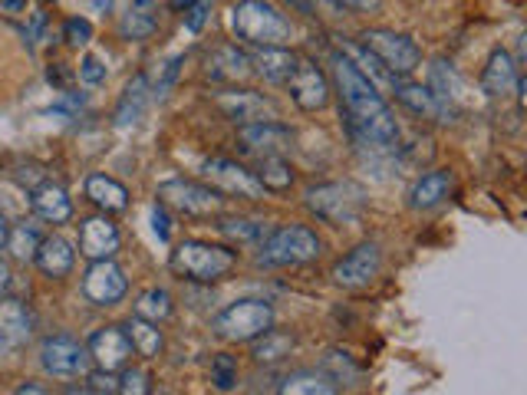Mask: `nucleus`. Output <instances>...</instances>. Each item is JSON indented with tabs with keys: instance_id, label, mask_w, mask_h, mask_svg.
I'll return each mask as SVG.
<instances>
[{
	"instance_id": "obj_1",
	"label": "nucleus",
	"mask_w": 527,
	"mask_h": 395,
	"mask_svg": "<svg viewBox=\"0 0 527 395\" xmlns=\"http://www.w3.org/2000/svg\"><path fill=\"white\" fill-rule=\"evenodd\" d=\"M333 79H336V89H340V103L346 109V119H350V129L356 139L363 145H376V149L396 145L399 126H396V116L386 106L383 93L343 53L333 56Z\"/></svg>"
},
{
	"instance_id": "obj_2",
	"label": "nucleus",
	"mask_w": 527,
	"mask_h": 395,
	"mask_svg": "<svg viewBox=\"0 0 527 395\" xmlns=\"http://www.w3.org/2000/svg\"><path fill=\"white\" fill-rule=\"evenodd\" d=\"M231 30L251 47H284L290 40V24L277 7L264 0H238L231 7Z\"/></svg>"
},
{
	"instance_id": "obj_3",
	"label": "nucleus",
	"mask_w": 527,
	"mask_h": 395,
	"mask_svg": "<svg viewBox=\"0 0 527 395\" xmlns=\"http://www.w3.org/2000/svg\"><path fill=\"white\" fill-rule=\"evenodd\" d=\"M238 264V254L231 247L208 244V241H185L172 251V270L185 280H198V284H211V280L224 277Z\"/></svg>"
},
{
	"instance_id": "obj_4",
	"label": "nucleus",
	"mask_w": 527,
	"mask_h": 395,
	"mask_svg": "<svg viewBox=\"0 0 527 395\" xmlns=\"http://www.w3.org/2000/svg\"><path fill=\"white\" fill-rule=\"evenodd\" d=\"M317 254H320V237L310 228H304V224H287V228H277L264 237L257 264L297 267V264H310Z\"/></svg>"
},
{
	"instance_id": "obj_5",
	"label": "nucleus",
	"mask_w": 527,
	"mask_h": 395,
	"mask_svg": "<svg viewBox=\"0 0 527 395\" xmlns=\"http://www.w3.org/2000/svg\"><path fill=\"white\" fill-rule=\"evenodd\" d=\"M274 326V307L264 300H238L228 303L215 316V330L228 343H254Z\"/></svg>"
},
{
	"instance_id": "obj_6",
	"label": "nucleus",
	"mask_w": 527,
	"mask_h": 395,
	"mask_svg": "<svg viewBox=\"0 0 527 395\" xmlns=\"http://www.w3.org/2000/svg\"><path fill=\"white\" fill-rule=\"evenodd\" d=\"M307 208L317 214L320 221L343 228V224H356L363 218V191L350 182H330L307 191Z\"/></svg>"
},
{
	"instance_id": "obj_7",
	"label": "nucleus",
	"mask_w": 527,
	"mask_h": 395,
	"mask_svg": "<svg viewBox=\"0 0 527 395\" xmlns=\"http://www.w3.org/2000/svg\"><path fill=\"white\" fill-rule=\"evenodd\" d=\"M363 47L383 63V70L389 76H409L422 63L416 40L406 37V33H396V30H366Z\"/></svg>"
},
{
	"instance_id": "obj_8",
	"label": "nucleus",
	"mask_w": 527,
	"mask_h": 395,
	"mask_svg": "<svg viewBox=\"0 0 527 395\" xmlns=\"http://www.w3.org/2000/svg\"><path fill=\"white\" fill-rule=\"evenodd\" d=\"M40 366L53 379H76L89 369V353L80 340L56 333V336H47L40 346Z\"/></svg>"
},
{
	"instance_id": "obj_9",
	"label": "nucleus",
	"mask_w": 527,
	"mask_h": 395,
	"mask_svg": "<svg viewBox=\"0 0 527 395\" xmlns=\"http://www.w3.org/2000/svg\"><path fill=\"white\" fill-rule=\"evenodd\" d=\"M379 270H383V251H379L376 244H360V247H353L346 257L336 261L333 280L343 290H363L379 277Z\"/></svg>"
},
{
	"instance_id": "obj_10",
	"label": "nucleus",
	"mask_w": 527,
	"mask_h": 395,
	"mask_svg": "<svg viewBox=\"0 0 527 395\" xmlns=\"http://www.w3.org/2000/svg\"><path fill=\"white\" fill-rule=\"evenodd\" d=\"M129 290V280L122 274L119 264L112 261H93L83 277V293L89 303H96V307H116V303L126 297Z\"/></svg>"
},
{
	"instance_id": "obj_11",
	"label": "nucleus",
	"mask_w": 527,
	"mask_h": 395,
	"mask_svg": "<svg viewBox=\"0 0 527 395\" xmlns=\"http://www.w3.org/2000/svg\"><path fill=\"white\" fill-rule=\"evenodd\" d=\"M290 86V96H294V103L304 109V112H317L330 103V83L323 70L313 60H304V56H297V66H294V76L287 79Z\"/></svg>"
},
{
	"instance_id": "obj_12",
	"label": "nucleus",
	"mask_w": 527,
	"mask_h": 395,
	"mask_svg": "<svg viewBox=\"0 0 527 395\" xmlns=\"http://www.w3.org/2000/svg\"><path fill=\"white\" fill-rule=\"evenodd\" d=\"M162 205H172L178 211L192 214V218H208V214L221 211V198L215 188L195 185V182H165L159 188Z\"/></svg>"
},
{
	"instance_id": "obj_13",
	"label": "nucleus",
	"mask_w": 527,
	"mask_h": 395,
	"mask_svg": "<svg viewBox=\"0 0 527 395\" xmlns=\"http://www.w3.org/2000/svg\"><path fill=\"white\" fill-rule=\"evenodd\" d=\"M86 353H89V363H96V369L119 372L132 359V343L122 326H103V330L89 336Z\"/></svg>"
},
{
	"instance_id": "obj_14",
	"label": "nucleus",
	"mask_w": 527,
	"mask_h": 395,
	"mask_svg": "<svg viewBox=\"0 0 527 395\" xmlns=\"http://www.w3.org/2000/svg\"><path fill=\"white\" fill-rule=\"evenodd\" d=\"M205 178L218 191H228V195H238V198L264 195V188L254 178V172H248V168L238 162H231V158H211V162H205Z\"/></svg>"
},
{
	"instance_id": "obj_15",
	"label": "nucleus",
	"mask_w": 527,
	"mask_h": 395,
	"mask_svg": "<svg viewBox=\"0 0 527 395\" xmlns=\"http://www.w3.org/2000/svg\"><path fill=\"white\" fill-rule=\"evenodd\" d=\"M241 142L244 149L257 152L261 158L267 155H280L290 152V145H294V132L287 126H280V122H251V126H241Z\"/></svg>"
},
{
	"instance_id": "obj_16",
	"label": "nucleus",
	"mask_w": 527,
	"mask_h": 395,
	"mask_svg": "<svg viewBox=\"0 0 527 395\" xmlns=\"http://www.w3.org/2000/svg\"><path fill=\"white\" fill-rule=\"evenodd\" d=\"M119 251V231L106 214L99 218H86L80 228V254L89 261H112V254Z\"/></svg>"
},
{
	"instance_id": "obj_17",
	"label": "nucleus",
	"mask_w": 527,
	"mask_h": 395,
	"mask_svg": "<svg viewBox=\"0 0 527 395\" xmlns=\"http://www.w3.org/2000/svg\"><path fill=\"white\" fill-rule=\"evenodd\" d=\"M218 106L228 119L241 122V126H251V122H274L277 109L267 103L264 96L257 93H221Z\"/></svg>"
},
{
	"instance_id": "obj_18",
	"label": "nucleus",
	"mask_w": 527,
	"mask_h": 395,
	"mask_svg": "<svg viewBox=\"0 0 527 395\" xmlns=\"http://www.w3.org/2000/svg\"><path fill=\"white\" fill-rule=\"evenodd\" d=\"M33 336V316L20 300L0 303V349H20Z\"/></svg>"
},
{
	"instance_id": "obj_19",
	"label": "nucleus",
	"mask_w": 527,
	"mask_h": 395,
	"mask_svg": "<svg viewBox=\"0 0 527 395\" xmlns=\"http://www.w3.org/2000/svg\"><path fill=\"white\" fill-rule=\"evenodd\" d=\"M521 76H518V63L511 60V53L495 50L488 56L485 73H481V89L485 96H511L518 89Z\"/></svg>"
},
{
	"instance_id": "obj_20",
	"label": "nucleus",
	"mask_w": 527,
	"mask_h": 395,
	"mask_svg": "<svg viewBox=\"0 0 527 395\" xmlns=\"http://www.w3.org/2000/svg\"><path fill=\"white\" fill-rule=\"evenodd\" d=\"M73 261H76V251H73V244L66 241V237L60 234H50V237H43L40 247H37V257H33V264H37L43 274L53 277V280H60L66 277L73 270Z\"/></svg>"
},
{
	"instance_id": "obj_21",
	"label": "nucleus",
	"mask_w": 527,
	"mask_h": 395,
	"mask_svg": "<svg viewBox=\"0 0 527 395\" xmlns=\"http://www.w3.org/2000/svg\"><path fill=\"white\" fill-rule=\"evenodd\" d=\"M294 66H297V53H290L287 47H261L251 56V73L264 76L267 83H287L294 76Z\"/></svg>"
},
{
	"instance_id": "obj_22",
	"label": "nucleus",
	"mask_w": 527,
	"mask_h": 395,
	"mask_svg": "<svg viewBox=\"0 0 527 395\" xmlns=\"http://www.w3.org/2000/svg\"><path fill=\"white\" fill-rule=\"evenodd\" d=\"M30 205L33 211L40 214L43 221H50V224H63V221H70L73 218V201L70 195L60 188V185H53V182H43L40 188H33L30 191Z\"/></svg>"
},
{
	"instance_id": "obj_23",
	"label": "nucleus",
	"mask_w": 527,
	"mask_h": 395,
	"mask_svg": "<svg viewBox=\"0 0 527 395\" xmlns=\"http://www.w3.org/2000/svg\"><path fill=\"white\" fill-rule=\"evenodd\" d=\"M86 198L93 201L96 208H103L106 214H119L129 208L126 185H119L116 178H109V175H89L86 178Z\"/></svg>"
},
{
	"instance_id": "obj_24",
	"label": "nucleus",
	"mask_w": 527,
	"mask_h": 395,
	"mask_svg": "<svg viewBox=\"0 0 527 395\" xmlns=\"http://www.w3.org/2000/svg\"><path fill=\"white\" fill-rule=\"evenodd\" d=\"M208 76L224 79V83H238V79L251 76V56L238 47H218L208 56Z\"/></svg>"
},
{
	"instance_id": "obj_25",
	"label": "nucleus",
	"mask_w": 527,
	"mask_h": 395,
	"mask_svg": "<svg viewBox=\"0 0 527 395\" xmlns=\"http://www.w3.org/2000/svg\"><path fill=\"white\" fill-rule=\"evenodd\" d=\"M392 93H396V99L402 106H409L416 116H429V119H445L448 109L435 99V93L429 86L422 83H396L392 86Z\"/></svg>"
},
{
	"instance_id": "obj_26",
	"label": "nucleus",
	"mask_w": 527,
	"mask_h": 395,
	"mask_svg": "<svg viewBox=\"0 0 527 395\" xmlns=\"http://www.w3.org/2000/svg\"><path fill=\"white\" fill-rule=\"evenodd\" d=\"M145 103H149V86H145V76H136L132 83L126 86V93H122L119 106H116V126L126 129V126H136Z\"/></svg>"
},
{
	"instance_id": "obj_27",
	"label": "nucleus",
	"mask_w": 527,
	"mask_h": 395,
	"mask_svg": "<svg viewBox=\"0 0 527 395\" xmlns=\"http://www.w3.org/2000/svg\"><path fill=\"white\" fill-rule=\"evenodd\" d=\"M129 336V343H132V353H139L145 359H152V356H159V349H162V330H159V323H149V320H139V316H132V320L122 326Z\"/></svg>"
},
{
	"instance_id": "obj_28",
	"label": "nucleus",
	"mask_w": 527,
	"mask_h": 395,
	"mask_svg": "<svg viewBox=\"0 0 527 395\" xmlns=\"http://www.w3.org/2000/svg\"><path fill=\"white\" fill-rule=\"evenodd\" d=\"M452 191V175L448 172H429L422 175L412 188V208H435Z\"/></svg>"
},
{
	"instance_id": "obj_29",
	"label": "nucleus",
	"mask_w": 527,
	"mask_h": 395,
	"mask_svg": "<svg viewBox=\"0 0 527 395\" xmlns=\"http://www.w3.org/2000/svg\"><path fill=\"white\" fill-rule=\"evenodd\" d=\"M175 310V303H172V293L162 290V287H152V290H142L139 293V300L132 303V313L139 316V320H149V323H162L168 320Z\"/></svg>"
},
{
	"instance_id": "obj_30",
	"label": "nucleus",
	"mask_w": 527,
	"mask_h": 395,
	"mask_svg": "<svg viewBox=\"0 0 527 395\" xmlns=\"http://www.w3.org/2000/svg\"><path fill=\"white\" fill-rule=\"evenodd\" d=\"M432 93L435 99L448 109V116H452V106L462 103V79L452 73V66H445V60H435L432 63Z\"/></svg>"
},
{
	"instance_id": "obj_31",
	"label": "nucleus",
	"mask_w": 527,
	"mask_h": 395,
	"mask_svg": "<svg viewBox=\"0 0 527 395\" xmlns=\"http://www.w3.org/2000/svg\"><path fill=\"white\" fill-rule=\"evenodd\" d=\"M343 56H346V60H350L356 70H360L376 89H392V86H396V76H389V73L383 70V63H379L376 56L369 53L366 47H343Z\"/></svg>"
},
{
	"instance_id": "obj_32",
	"label": "nucleus",
	"mask_w": 527,
	"mask_h": 395,
	"mask_svg": "<svg viewBox=\"0 0 527 395\" xmlns=\"http://www.w3.org/2000/svg\"><path fill=\"white\" fill-rule=\"evenodd\" d=\"M254 178L261 182L264 191H287L294 185V168H290L280 155H267L261 158V168L254 172Z\"/></svg>"
},
{
	"instance_id": "obj_33",
	"label": "nucleus",
	"mask_w": 527,
	"mask_h": 395,
	"mask_svg": "<svg viewBox=\"0 0 527 395\" xmlns=\"http://www.w3.org/2000/svg\"><path fill=\"white\" fill-rule=\"evenodd\" d=\"M290 349H294V340H290L287 333H274V330H267L264 336H257L254 340V359L257 363H277V359H284L290 356Z\"/></svg>"
},
{
	"instance_id": "obj_34",
	"label": "nucleus",
	"mask_w": 527,
	"mask_h": 395,
	"mask_svg": "<svg viewBox=\"0 0 527 395\" xmlns=\"http://www.w3.org/2000/svg\"><path fill=\"white\" fill-rule=\"evenodd\" d=\"M40 231L33 228V224H17L14 231H10L7 237V247H10V254L17 257L20 264H30L33 257H37V247H40Z\"/></svg>"
},
{
	"instance_id": "obj_35",
	"label": "nucleus",
	"mask_w": 527,
	"mask_h": 395,
	"mask_svg": "<svg viewBox=\"0 0 527 395\" xmlns=\"http://www.w3.org/2000/svg\"><path fill=\"white\" fill-rule=\"evenodd\" d=\"M280 395H340L330 379L323 376H310V372H297L290 376L284 386H280Z\"/></svg>"
},
{
	"instance_id": "obj_36",
	"label": "nucleus",
	"mask_w": 527,
	"mask_h": 395,
	"mask_svg": "<svg viewBox=\"0 0 527 395\" xmlns=\"http://www.w3.org/2000/svg\"><path fill=\"white\" fill-rule=\"evenodd\" d=\"M218 228H221L224 237H231V241H238V244H257V241L264 244V237L271 234L264 224L248 221V218H224Z\"/></svg>"
},
{
	"instance_id": "obj_37",
	"label": "nucleus",
	"mask_w": 527,
	"mask_h": 395,
	"mask_svg": "<svg viewBox=\"0 0 527 395\" xmlns=\"http://www.w3.org/2000/svg\"><path fill=\"white\" fill-rule=\"evenodd\" d=\"M119 33L126 40H145V37H152L155 33V17L149 14V10H129L126 17H122V24H119Z\"/></svg>"
},
{
	"instance_id": "obj_38",
	"label": "nucleus",
	"mask_w": 527,
	"mask_h": 395,
	"mask_svg": "<svg viewBox=\"0 0 527 395\" xmlns=\"http://www.w3.org/2000/svg\"><path fill=\"white\" fill-rule=\"evenodd\" d=\"M119 395H152V382L145 369H122V376L116 379Z\"/></svg>"
},
{
	"instance_id": "obj_39",
	"label": "nucleus",
	"mask_w": 527,
	"mask_h": 395,
	"mask_svg": "<svg viewBox=\"0 0 527 395\" xmlns=\"http://www.w3.org/2000/svg\"><path fill=\"white\" fill-rule=\"evenodd\" d=\"M211 382H215L221 392H231L238 386V363H234L231 356H215V363H211Z\"/></svg>"
},
{
	"instance_id": "obj_40",
	"label": "nucleus",
	"mask_w": 527,
	"mask_h": 395,
	"mask_svg": "<svg viewBox=\"0 0 527 395\" xmlns=\"http://www.w3.org/2000/svg\"><path fill=\"white\" fill-rule=\"evenodd\" d=\"M63 37L73 43V47H83V43L93 40V24L86 17H70L63 27Z\"/></svg>"
},
{
	"instance_id": "obj_41",
	"label": "nucleus",
	"mask_w": 527,
	"mask_h": 395,
	"mask_svg": "<svg viewBox=\"0 0 527 395\" xmlns=\"http://www.w3.org/2000/svg\"><path fill=\"white\" fill-rule=\"evenodd\" d=\"M80 79L86 86H99L106 79V66L96 60V56H83L80 60Z\"/></svg>"
},
{
	"instance_id": "obj_42",
	"label": "nucleus",
	"mask_w": 527,
	"mask_h": 395,
	"mask_svg": "<svg viewBox=\"0 0 527 395\" xmlns=\"http://www.w3.org/2000/svg\"><path fill=\"white\" fill-rule=\"evenodd\" d=\"M152 228H155V234H159V241H168V237H172V218L165 214V205L152 208Z\"/></svg>"
},
{
	"instance_id": "obj_43",
	"label": "nucleus",
	"mask_w": 527,
	"mask_h": 395,
	"mask_svg": "<svg viewBox=\"0 0 527 395\" xmlns=\"http://www.w3.org/2000/svg\"><path fill=\"white\" fill-rule=\"evenodd\" d=\"M17 182H20V185H27V188L33 191V188H40L43 182H47V178H43V168L27 165V168H20V172H17Z\"/></svg>"
},
{
	"instance_id": "obj_44",
	"label": "nucleus",
	"mask_w": 527,
	"mask_h": 395,
	"mask_svg": "<svg viewBox=\"0 0 527 395\" xmlns=\"http://www.w3.org/2000/svg\"><path fill=\"white\" fill-rule=\"evenodd\" d=\"M208 7H211V0H195V7L188 10V14H192V17H188V30H192V33H198V30H201V24H205Z\"/></svg>"
},
{
	"instance_id": "obj_45",
	"label": "nucleus",
	"mask_w": 527,
	"mask_h": 395,
	"mask_svg": "<svg viewBox=\"0 0 527 395\" xmlns=\"http://www.w3.org/2000/svg\"><path fill=\"white\" fill-rule=\"evenodd\" d=\"M336 7H343V10H379V4H383V0H333Z\"/></svg>"
},
{
	"instance_id": "obj_46",
	"label": "nucleus",
	"mask_w": 527,
	"mask_h": 395,
	"mask_svg": "<svg viewBox=\"0 0 527 395\" xmlns=\"http://www.w3.org/2000/svg\"><path fill=\"white\" fill-rule=\"evenodd\" d=\"M178 63H182V56H172V60L165 63V76L159 79V86H155V89H159V93H162V89L172 86V79L178 76Z\"/></svg>"
},
{
	"instance_id": "obj_47",
	"label": "nucleus",
	"mask_w": 527,
	"mask_h": 395,
	"mask_svg": "<svg viewBox=\"0 0 527 395\" xmlns=\"http://www.w3.org/2000/svg\"><path fill=\"white\" fill-rule=\"evenodd\" d=\"M17 395H47V389L37 386V382H24V386L17 389Z\"/></svg>"
},
{
	"instance_id": "obj_48",
	"label": "nucleus",
	"mask_w": 527,
	"mask_h": 395,
	"mask_svg": "<svg viewBox=\"0 0 527 395\" xmlns=\"http://www.w3.org/2000/svg\"><path fill=\"white\" fill-rule=\"evenodd\" d=\"M7 287H10V267L0 261V297L7 293Z\"/></svg>"
},
{
	"instance_id": "obj_49",
	"label": "nucleus",
	"mask_w": 527,
	"mask_h": 395,
	"mask_svg": "<svg viewBox=\"0 0 527 395\" xmlns=\"http://www.w3.org/2000/svg\"><path fill=\"white\" fill-rule=\"evenodd\" d=\"M192 7H195V0H172V10H185V14H188Z\"/></svg>"
},
{
	"instance_id": "obj_50",
	"label": "nucleus",
	"mask_w": 527,
	"mask_h": 395,
	"mask_svg": "<svg viewBox=\"0 0 527 395\" xmlns=\"http://www.w3.org/2000/svg\"><path fill=\"white\" fill-rule=\"evenodd\" d=\"M7 237H10V224L0 218V247H7Z\"/></svg>"
},
{
	"instance_id": "obj_51",
	"label": "nucleus",
	"mask_w": 527,
	"mask_h": 395,
	"mask_svg": "<svg viewBox=\"0 0 527 395\" xmlns=\"http://www.w3.org/2000/svg\"><path fill=\"white\" fill-rule=\"evenodd\" d=\"M0 4H4L7 10H20V7L27 4V0H0Z\"/></svg>"
},
{
	"instance_id": "obj_52",
	"label": "nucleus",
	"mask_w": 527,
	"mask_h": 395,
	"mask_svg": "<svg viewBox=\"0 0 527 395\" xmlns=\"http://www.w3.org/2000/svg\"><path fill=\"white\" fill-rule=\"evenodd\" d=\"M89 4H93V10H109L112 0H89Z\"/></svg>"
},
{
	"instance_id": "obj_53",
	"label": "nucleus",
	"mask_w": 527,
	"mask_h": 395,
	"mask_svg": "<svg viewBox=\"0 0 527 395\" xmlns=\"http://www.w3.org/2000/svg\"><path fill=\"white\" fill-rule=\"evenodd\" d=\"M66 395H96V392H93V389H70Z\"/></svg>"
},
{
	"instance_id": "obj_54",
	"label": "nucleus",
	"mask_w": 527,
	"mask_h": 395,
	"mask_svg": "<svg viewBox=\"0 0 527 395\" xmlns=\"http://www.w3.org/2000/svg\"><path fill=\"white\" fill-rule=\"evenodd\" d=\"M136 7H139V10H149V7H152V0H136Z\"/></svg>"
},
{
	"instance_id": "obj_55",
	"label": "nucleus",
	"mask_w": 527,
	"mask_h": 395,
	"mask_svg": "<svg viewBox=\"0 0 527 395\" xmlns=\"http://www.w3.org/2000/svg\"><path fill=\"white\" fill-rule=\"evenodd\" d=\"M290 4H294V7H300V10H310V7H307V0H290Z\"/></svg>"
},
{
	"instance_id": "obj_56",
	"label": "nucleus",
	"mask_w": 527,
	"mask_h": 395,
	"mask_svg": "<svg viewBox=\"0 0 527 395\" xmlns=\"http://www.w3.org/2000/svg\"><path fill=\"white\" fill-rule=\"evenodd\" d=\"M96 395H106V392H96Z\"/></svg>"
}]
</instances>
